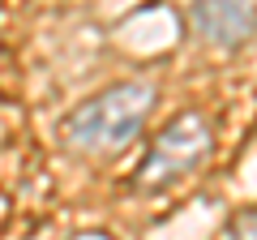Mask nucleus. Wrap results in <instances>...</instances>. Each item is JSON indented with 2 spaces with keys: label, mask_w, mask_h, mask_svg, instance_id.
<instances>
[{
  "label": "nucleus",
  "mask_w": 257,
  "mask_h": 240,
  "mask_svg": "<svg viewBox=\"0 0 257 240\" xmlns=\"http://www.w3.org/2000/svg\"><path fill=\"white\" fill-rule=\"evenodd\" d=\"M150 107H155V86H150L146 77H142V82H120V86H111V90L86 99L82 107L69 116L64 138H69L73 150H82V155H90V159H111L142 133Z\"/></svg>",
  "instance_id": "f257e3e1"
},
{
  "label": "nucleus",
  "mask_w": 257,
  "mask_h": 240,
  "mask_svg": "<svg viewBox=\"0 0 257 240\" xmlns=\"http://www.w3.org/2000/svg\"><path fill=\"white\" fill-rule=\"evenodd\" d=\"M206 155H210V125H206V116H197V111H184L176 125H167V129L159 133L155 150H150L146 167H142V185H150V189L167 185L176 176L193 172Z\"/></svg>",
  "instance_id": "f03ea898"
},
{
  "label": "nucleus",
  "mask_w": 257,
  "mask_h": 240,
  "mask_svg": "<svg viewBox=\"0 0 257 240\" xmlns=\"http://www.w3.org/2000/svg\"><path fill=\"white\" fill-rule=\"evenodd\" d=\"M189 22L214 47H240L257 26V0H193Z\"/></svg>",
  "instance_id": "7ed1b4c3"
},
{
  "label": "nucleus",
  "mask_w": 257,
  "mask_h": 240,
  "mask_svg": "<svg viewBox=\"0 0 257 240\" xmlns=\"http://www.w3.org/2000/svg\"><path fill=\"white\" fill-rule=\"evenodd\" d=\"M227 240H257V214H248V219H240L236 227H231Z\"/></svg>",
  "instance_id": "20e7f679"
}]
</instances>
